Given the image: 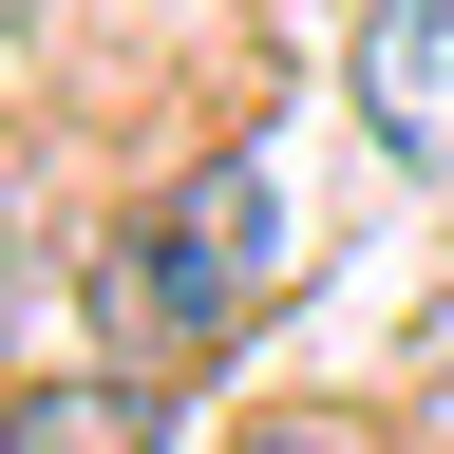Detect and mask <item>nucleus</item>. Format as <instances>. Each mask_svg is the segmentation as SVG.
I'll return each mask as SVG.
<instances>
[{
  "instance_id": "1",
  "label": "nucleus",
  "mask_w": 454,
  "mask_h": 454,
  "mask_svg": "<svg viewBox=\"0 0 454 454\" xmlns=\"http://www.w3.org/2000/svg\"><path fill=\"white\" fill-rule=\"evenodd\" d=\"M284 284H303V208H284V170H265V152H208V170H170V190L114 227L95 303H114V340H133V379H170V360H227Z\"/></svg>"
},
{
  "instance_id": "3",
  "label": "nucleus",
  "mask_w": 454,
  "mask_h": 454,
  "mask_svg": "<svg viewBox=\"0 0 454 454\" xmlns=\"http://www.w3.org/2000/svg\"><path fill=\"white\" fill-rule=\"evenodd\" d=\"M0 454H170V379H20Z\"/></svg>"
},
{
  "instance_id": "4",
  "label": "nucleus",
  "mask_w": 454,
  "mask_h": 454,
  "mask_svg": "<svg viewBox=\"0 0 454 454\" xmlns=\"http://www.w3.org/2000/svg\"><path fill=\"white\" fill-rule=\"evenodd\" d=\"M20 284H38V247H20V208H0V303H20Z\"/></svg>"
},
{
  "instance_id": "5",
  "label": "nucleus",
  "mask_w": 454,
  "mask_h": 454,
  "mask_svg": "<svg viewBox=\"0 0 454 454\" xmlns=\"http://www.w3.org/2000/svg\"><path fill=\"white\" fill-rule=\"evenodd\" d=\"M265 454H322V435H265Z\"/></svg>"
},
{
  "instance_id": "2",
  "label": "nucleus",
  "mask_w": 454,
  "mask_h": 454,
  "mask_svg": "<svg viewBox=\"0 0 454 454\" xmlns=\"http://www.w3.org/2000/svg\"><path fill=\"white\" fill-rule=\"evenodd\" d=\"M360 133L397 170H454V0H379L360 20Z\"/></svg>"
}]
</instances>
